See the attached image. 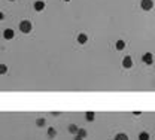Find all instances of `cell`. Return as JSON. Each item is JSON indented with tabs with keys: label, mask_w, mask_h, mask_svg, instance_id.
<instances>
[{
	"label": "cell",
	"mask_w": 155,
	"mask_h": 140,
	"mask_svg": "<svg viewBox=\"0 0 155 140\" xmlns=\"http://www.w3.org/2000/svg\"><path fill=\"white\" fill-rule=\"evenodd\" d=\"M45 124H46L45 118H37V119H36V125H37V127H44Z\"/></svg>",
	"instance_id": "15"
},
{
	"label": "cell",
	"mask_w": 155,
	"mask_h": 140,
	"mask_svg": "<svg viewBox=\"0 0 155 140\" xmlns=\"http://www.w3.org/2000/svg\"><path fill=\"white\" fill-rule=\"evenodd\" d=\"M9 2H15V0H9Z\"/></svg>",
	"instance_id": "20"
},
{
	"label": "cell",
	"mask_w": 155,
	"mask_h": 140,
	"mask_svg": "<svg viewBox=\"0 0 155 140\" xmlns=\"http://www.w3.org/2000/svg\"><path fill=\"white\" fill-rule=\"evenodd\" d=\"M55 136H57V130H55L54 127H49V128H48V137H49V139H54Z\"/></svg>",
	"instance_id": "11"
},
{
	"label": "cell",
	"mask_w": 155,
	"mask_h": 140,
	"mask_svg": "<svg viewBox=\"0 0 155 140\" xmlns=\"http://www.w3.org/2000/svg\"><path fill=\"white\" fill-rule=\"evenodd\" d=\"M33 7H34V11H36V12H42L45 9V2H44V0H37V2H34Z\"/></svg>",
	"instance_id": "3"
},
{
	"label": "cell",
	"mask_w": 155,
	"mask_h": 140,
	"mask_svg": "<svg viewBox=\"0 0 155 140\" xmlns=\"http://www.w3.org/2000/svg\"><path fill=\"white\" fill-rule=\"evenodd\" d=\"M85 119L92 122L94 119H96V113H94V112H87V113H85Z\"/></svg>",
	"instance_id": "9"
},
{
	"label": "cell",
	"mask_w": 155,
	"mask_h": 140,
	"mask_svg": "<svg viewBox=\"0 0 155 140\" xmlns=\"http://www.w3.org/2000/svg\"><path fill=\"white\" fill-rule=\"evenodd\" d=\"M140 7L143 11H151L152 7H154V2L152 0H142L140 2Z\"/></svg>",
	"instance_id": "2"
},
{
	"label": "cell",
	"mask_w": 155,
	"mask_h": 140,
	"mask_svg": "<svg viewBox=\"0 0 155 140\" xmlns=\"http://www.w3.org/2000/svg\"><path fill=\"white\" fill-rule=\"evenodd\" d=\"M88 42V36L85 33H79L78 34V43H81V45H85V43Z\"/></svg>",
	"instance_id": "7"
},
{
	"label": "cell",
	"mask_w": 155,
	"mask_h": 140,
	"mask_svg": "<svg viewBox=\"0 0 155 140\" xmlns=\"http://www.w3.org/2000/svg\"><path fill=\"white\" fill-rule=\"evenodd\" d=\"M31 29H33V25H31V22H30V21L22 20V21L20 22V31H21V33H30V31H31Z\"/></svg>",
	"instance_id": "1"
},
{
	"label": "cell",
	"mask_w": 155,
	"mask_h": 140,
	"mask_svg": "<svg viewBox=\"0 0 155 140\" xmlns=\"http://www.w3.org/2000/svg\"><path fill=\"white\" fill-rule=\"evenodd\" d=\"M122 67L124 69H131L133 67V60H131V57H124L122 58Z\"/></svg>",
	"instance_id": "5"
},
{
	"label": "cell",
	"mask_w": 155,
	"mask_h": 140,
	"mask_svg": "<svg viewBox=\"0 0 155 140\" xmlns=\"http://www.w3.org/2000/svg\"><path fill=\"white\" fill-rule=\"evenodd\" d=\"M73 140H84V139H82V137H79V136H78V134H76V136H75V139H73Z\"/></svg>",
	"instance_id": "18"
},
{
	"label": "cell",
	"mask_w": 155,
	"mask_h": 140,
	"mask_svg": "<svg viewBox=\"0 0 155 140\" xmlns=\"http://www.w3.org/2000/svg\"><path fill=\"white\" fill-rule=\"evenodd\" d=\"M67 130H69V133H72V134H78V131H79V127H78L76 124H70V125H69L67 127Z\"/></svg>",
	"instance_id": "8"
},
{
	"label": "cell",
	"mask_w": 155,
	"mask_h": 140,
	"mask_svg": "<svg viewBox=\"0 0 155 140\" xmlns=\"http://www.w3.org/2000/svg\"><path fill=\"white\" fill-rule=\"evenodd\" d=\"M63 2H70V0H63Z\"/></svg>",
	"instance_id": "19"
},
{
	"label": "cell",
	"mask_w": 155,
	"mask_h": 140,
	"mask_svg": "<svg viewBox=\"0 0 155 140\" xmlns=\"http://www.w3.org/2000/svg\"><path fill=\"white\" fill-rule=\"evenodd\" d=\"M78 136L82 137V139H85V137L88 136V133H87V130H85V128H79V131H78Z\"/></svg>",
	"instance_id": "14"
},
{
	"label": "cell",
	"mask_w": 155,
	"mask_h": 140,
	"mask_svg": "<svg viewBox=\"0 0 155 140\" xmlns=\"http://www.w3.org/2000/svg\"><path fill=\"white\" fill-rule=\"evenodd\" d=\"M6 73H7V66L0 64V75H6Z\"/></svg>",
	"instance_id": "16"
},
{
	"label": "cell",
	"mask_w": 155,
	"mask_h": 140,
	"mask_svg": "<svg viewBox=\"0 0 155 140\" xmlns=\"http://www.w3.org/2000/svg\"><path fill=\"white\" fill-rule=\"evenodd\" d=\"M14 36H15V31H14L12 29H6V30L3 31V37H5L6 40H11V39H14Z\"/></svg>",
	"instance_id": "6"
},
{
	"label": "cell",
	"mask_w": 155,
	"mask_h": 140,
	"mask_svg": "<svg viewBox=\"0 0 155 140\" xmlns=\"http://www.w3.org/2000/svg\"><path fill=\"white\" fill-rule=\"evenodd\" d=\"M115 48H116L118 51H122V49L125 48V42H124V40H116V43H115Z\"/></svg>",
	"instance_id": "10"
},
{
	"label": "cell",
	"mask_w": 155,
	"mask_h": 140,
	"mask_svg": "<svg viewBox=\"0 0 155 140\" xmlns=\"http://www.w3.org/2000/svg\"><path fill=\"white\" fill-rule=\"evenodd\" d=\"M3 20H5V14L0 12V21H3Z\"/></svg>",
	"instance_id": "17"
},
{
	"label": "cell",
	"mask_w": 155,
	"mask_h": 140,
	"mask_svg": "<svg viewBox=\"0 0 155 140\" xmlns=\"http://www.w3.org/2000/svg\"><path fill=\"white\" fill-rule=\"evenodd\" d=\"M142 60H143L145 64H149V66H151V64L154 63V55L151 54V52H146V54H143Z\"/></svg>",
	"instance_id": "4"
},
{
	"label": "cell",
	"mask_w": 155,
	"mask_h": 140,
	"mask_svg": "<svg viewBox=\"0 0 155 140\" xmlns=\"http://www.w3.org/2000/svg\"><path fill=\"white\" fill-rule=\"evenodd\" d=\"M114 140H128V136L127 134H124V133H118L116 136H115V139Z\"/></svg>",
	"instance_id": "12"
},
{
	"label": "cell",
	"mask_w": 155,
	"mask_h": 140,
	"mask_svg": "<svg viewBox=\"0 0 155 140\" xmlns=\"http://www.w3.org/2000/svg\"><path fill=\"white\" fill-rule=\"evenodd\" d=\"M149 133H146V131H142V133L139 134V140H149Z\"/></svg>",
	"instance_id": "13"
}]
</instances>
